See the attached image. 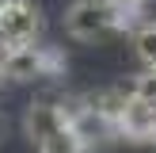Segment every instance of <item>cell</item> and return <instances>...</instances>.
Instances as JSON below:
<instances>
[{
  "instance_id": "cell-3",
  "label": "cell",
  "mask_w": 156,
  "mask_h": 153,
  "mask_svg": "<svg viewBox=\"0 0 156 153\" xmlns=\"http://www.w3.org/2000/svg\"><path fill=\"white\" fill-rule=\"evenodd\" d=\"M42 31V12L30 0H8L0 8V50L4 46H34Z\"/></svg>"
},
{
  "instance_id": "cell-7",
  "label": "cell",
  "mask_w": 156,
  "mask_h": 153,
  "mask_svg": "<svg viewBox=\"0 0 156 153\" xmlns=\"http://www.w3.org/2000/svg\"><path fill=\"white\" fill-rule=\"evenodd\" d=\"M126 4L133 8V12H137V8H141V4H149V0H126Z\"/></svg>"
},
{
  "instance_id": "cell-6",
  "label": "cell",
  "mask_w": 156,
  "mask_h": 153,
  "mask_svg": "<svg viewBox=\"0 0 156 153\" xmlns=\"http://www.w3.org/2000/svg\"><path fill=\"white\" fill-rule=\"evenodd\" d=\"M133 50H137V58L145 61V69H156V23H145L133 35Z\"/></svg>"
},
{
  "instance_id": "cell-10",
  "label": "cell",
  "mask_w": 156,
  "mask_h": 153,
  "mask_svg": "<svg viewBox=\"0 0 156 153\" xmlns=\"http://www.w3.org/2000/svg\"><path fill=\"white\" fill-rule=\"evenodd\" d=\"M4 4H8V0H0V8H4Z\"/></svg>"
},
{
  "instance_id": "cell-5",
  "label": "cell",
  "mask_w": 156,
  "mask_h": 153,
  "mask_svg": "<svg viewBox=\"0 0 156 153\" xmlns=\"http://www.w3.org/2000/svg\"><path fill=\"white\" fill-rule=\"evenodd\" d=\"M129 99L156 107V69H141V73L133 76V84H129Z\"/></svg>"
},
{
  "instance_id": "cell-1",
  "label": "cell",
  "mask_w": 156,
  "mask_h": 153,
  "mask_svg": "<svg viewBox=\"0 0 156 153\" xmlns=\"http://www.w3.org/2000/svg\"><path fill=\"white\" fill-rule=\"evenodd\" d=\"M23 126H27V138L38 153H91L80 130L73 126V119L53 103H30Z\"/></svg>"
},
{
  "instance_id": "cell-4",
  "label": "cell",
  "mask_w": 156,
  "mask_h": 153,
  "mask_svg": "<svg viewBox=\"0 0 156 153\" xmlns=\"http://www.w3.org/2000/svg\"><path fill=\"white\" fill-rule=\"evenodd\" d=\"M57 65L46 46H4L0 50V69H4L8 80H34V76H46Z\"/></svg>"
},
{
  "instance_id": "cell-2",
  "label": "cell",
  "mask_w": 156,
  "mask_h": 153,
  "mask_svg": "<svg viewBox=\"0 0 156 153\" xmlns=\"http://www.w3.org/2000/svg\"><path fill=\"white\" fill-rule=\"evenodd\" d=\"M129 12L133 8L126 0H76L65 12V31L73 38H103L118 27H129Z\"/></svg>"
},
{
  "instance_id": "cell-9",
  "label": "cell",
  "mask_w": 156,
  "mask_h": 153,
  "mask_svg": "<svg viewBox=\"0 0 156 153\" xmlns=\"http://www.w3.org/2000/svg\"><path fill=\"white\" fill-rule=\"evenodd\" d=\"M0 134H4V119H0Z\"/></svg>"
},
{
  "instance_id": "cell-8",
  "label": "cell",
  "mask_w": 156,
  "mask_h": 153,
  "mask_svg": "<svg viewBox=\"0 0 156 153\" xmlns=\"http://www.w3.org/2000/svg\"><path fill=\"white\" fill-rule=\"evenodd\" d=\"M4 80H8V76H4V69H0V88H4Z\"/></svg>"
}]
</instances>
